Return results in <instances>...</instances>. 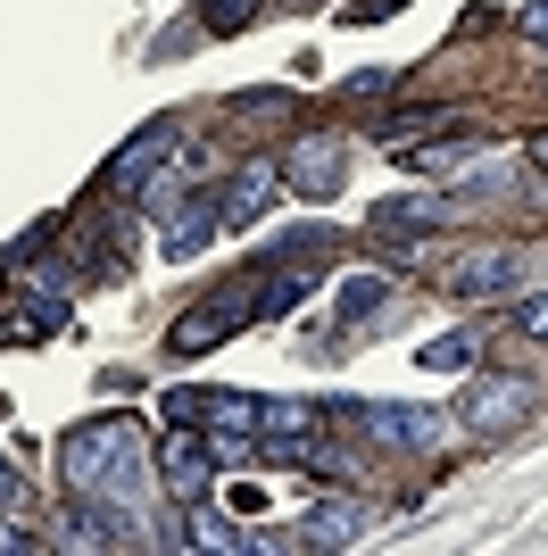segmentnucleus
Instances as JSON below:
<instances>
[{
    "instance_id": "423d86ee",
    "label": "nucleus",
    "mask_w": 548,
    "mask_h": 556,
    "mask_svg": "<svg viewBox=\"0 0 548 556\" xmlns=\"http://www.w3.org/2000/svg\"><path fill=\"white\" fill-rule=\"evenodd\" d=\"M358 424H365V441L415 448V457L440 441V416H433V407H399V399H374V407H358Z\"/></svg>"
},
{
    "instance_id": "39448f33",
    "label": "nucleus",
    "mask_w": 548,
    "mask_h": 556,
    "mask_svg": "<svg viewBox=\"0 0 548 556\" xmlns=\"http://www.w3.org/2000/svg\"><path fill=\"white\" fill-rule=\"evenodd\" d=\"M175 150H183V125H175V116L141 125V134H134V141H125V150L109 159V191H134V184H150V175H159V166L175 159Z\"/></svg>"
},
{
    "instance_id": "0eeeda50",
    "label": "nucleus",
    "mask_w": 548,
    "mask_h": 556,
    "mask_svg": "<svg viewBox=\"0 0 548 556\" xmlns=\"http://www.w3.org/2000/svg\"><path fill=\"white\" fill-rule=\"evenodd\" d=\"M524 275H532L524 250H474L465 266H449V291L457 300H499V291H515Z\"/></svg>"
},
{
    "instance_id": "412c9836",
    "label": "nucleus",
    "mask_w": 548,
    "mask_h": 556,
    "mask_svg": "<svg viewBox=\"0 0 548 556\" xmlns=\"http://www.w3.org/2000/svg\"><path fill=\"white\" fill-rule=\"evenodd\" d=\"M9 515H17V507H0V556H25V548H34V540H25L17 523H9Z\"/></svg>"
},
{
    "instance_id": "9d476101",
    "label": "nucleus",
    "mask_w": 548,
    "mask_h": 556,
    "mask_svg": "<svg viewBox=\"0 0 548 556\" xmlns=\"http://www.w3.org/2000/svg\"><path fill=\"white\" fill-rule=\"evenodd\" d=\"M216 232H225V200H191V208H175L166 216V257H200L208 241H216Z\"/></svg>"
},
{
    "instance_id": "b1692460",
    "label": "nucleus",
    "mask_w": 548,
    "mask_h": 556,
    "mask_svg": "<svg viewBox=\"0 0 548 556\" xmlns=\"http://www.w3.org/2000/svg\"><path fill=\"white\" fill-rule=\"evenodd\" d=\"M17 498H25V490H17V465L0 457V507H17Z\"/></svg>"
},
{
    "instance_id": "20e7f679",
    "label": "nucleus",
    "mask_w": 548,
    "mask_h": 556,
    "mask_svg": "<svg viewBox=\"0 0 548 556\" xmlns=\"http://www.w3.org/2000/svg\"><path fill=\"white\" fill-rule=\"evenodd\" d=\"M250 316H258V291H241V282H233V291H216V300L183 307V325L166 332V349H175V357H200V349L233 341V332L250 325Z\"/></svg>"
},
{
    "instance_id": "a211bd4d",
    "label": "nucleus",
    "mask_w": 548,
    "mask_h": 556,
    "mask_svg": "<svg viewBox=\"0 0 548 556\" xmlns=\"http://www.w3.org/2000/svg\"><path fill=\"white\" fill-rule=\"evenodd\" d=\"M166 416H175V424H200V416H208V391H191V382H175V391H166Z\"/></svg>"
},
{
    "instance_id": "6ab92c4d",
    "label": "nucleus",
    "mask_w": 548,
    "mask_h": 556,
    "mask_svg": "<svg viewBox=\"0 0 548 556\" xmlns=\"http://www.w3.org/2000/svg\"><path fill=\"white\" fill-rule=\"evenodd\" d=\"M515 325H524L532 341H548V291H532V300H515Z\"/></svg>"
},
{
    "instance_id": "f257e3e1",
    "label": "nucleus",
    "mask_w": 548,
    "mask_h": 556,
    "mask_svg": "<svg viewBox=\"0 0 548 556\" xmlns=\"http://www.w3.org/2000/svg\"><path fill=\"white\" fill-rule=\"evenodd\" d=\"M59 482L100 515L109 540H141L150 523V432L141 416H91L59 441Z\"/></svg>"
},
{
    "instance_id": "1a4fd4ad",
    "label": "nucleus",
    "mask_w": 548,
    "mask_h": 556,
    "mask_svg": "<svg viewBox=\"0 0 548 556\" xmlns=\"http://www.w3.org/2000/svg\"><path fill=\"white\" fill-rule=\"evenodd\" d=\"M274 191H283V166H274V159H250V166H241V175H233V191H225V232L258 225Z\"/></svg>"
},
{
    "instance_id": "f03ea898",
    "label": "nucleus",
    "mask_w": 548,
    "mask_h": 556,
    "mask_svg": "<svg viewBox=\"0 0 548 556\" xmlns=\"http://www.w3.org/2000/svg\"><path fill=\"white\" fill-rule=\"evenodd\" d=\"M532 407H540V382H524V374H482V382H465V399H457V416H465V432H474V441L515 432Z\"/></svg>"
},
{
    "instance_id": "f3484780",
    "label": "nucleus",
    "mask_w": 548,
    "mask_h": 556,
    "mask_svg": "<svg viewBox=\"0 0 548 556\" xmlns=\"http://www.w3.org/2000/svg\"><path fill=\"white\" fill-rule=\"evenodd\" d=\"M383 300H390V282H383V275H349V282H341V316H374Z\"/></svg>"
},
{
    "instance_id": "ddd939ff",
    "label": "nucleus",
    "mask_w": 548,
    "mask_h": 556,
    "mask_svg": "<svg viewBox=\"0 0 548 556\" xmlns=\"http://www.w3.org/2000/svg\"><path fill=\"white\" fill-rule=\"evenodd\" d=\"M482 150V125H457L449 141H399V159L415 166V175H440V166H465Z\"/></svg>"
},
{
    "instance_id": "5701e85b",
    "label": "nucleus",
    "mask_w": 548,
    "mask_h": 556,
    "mask_svg": "<svg viewBox=\"0 0 548 556\" xmlns=\"http://www.w3.org/2000/svg\"><path fill=\"white\" fill-rule=\"evenodd\" d=\"M524 34H532V42H548V0H532V9H524Z\"/></svg>"
},
{
    "instance_id": "6e6552de",
    "label": "nucleus",
    "mask_w": 548,
    "mask_h": 556,
    "mask_svg": "<svg viewBox=\"0 0 548 556\" xmlns=\"http://www.w3.org/2000/svg\"><path fill=\"white\" fill-rule=\"evenodd\" d=\"M208 473H216V448H208L200 432H175V441L159 448V482H166V498H200Z\"/></svg>"
},
{
    "instance_id": "aec40b11",
    "label": "nucleus",
    "mask_w": 548,
    "mask_h": 556,
    "mask_svg": "<svg viewBox=\"0 0 548 556\" xmlns=\"http://www.w3.org/2000/svg\"><path fill=\"white\" fill-rule=\"evenodd\" d=\"M250 9H258V0H208V25L233 34V25H250Z\"/></svg>"
},
{
    "instance_id": "9b49d317",
    "label": "nucleus",
    "mask_w": 548,
    "mask_h": 556,
    "mask_svg": "<svg viewBox=\"0 0 548 556\" xmlns=\"http://www.w3.org/2000/svg\"><path fill=\"white\" fill-rule=\"evenodd\" d=\"M349 540H365V498H324V507L308 515L299 548H349Z\"/></svg>"
},
{
    "instance_id": "2eb2a0df",
    "label": "nucleus",
    "mask_w": 548,
    "mask_h": 556,
    "mask_svg": "<svg viewBox=\"0 0 548 556\" xmlns=\"http://www.w3.org/2000/svg\"><path fill=\"white\" fill-rule=\"evenodd\" d=\"M308 282H316V266H308V257H299L291 275H266V282H258V325H274V316H291V307L308 300Z\"/></svg>"
},
{
    "instance_id": "f8f14e48",
    "label": "nucleus",
    "mask_w": 548,
    "mask_h": 556,
    "mask_svg": "<svg viewBox=\"0 0 548 556\" xmlns=\"http://www.w3.org/2000/svg\"><path fill=\"white\" fill-rule=\"evenodd\" d=\"M465 208H474V191H465V200H424V191H408V200H383L374 225L383 232H399V225H457Z\"/></svg>"
},
{
    "instance_id": "4be33fe9",
    "label": "nucleus",
    "mask_w": 548,
    "mask_h": 556,
    "mask_svg": "<svg viewBox=\"0 0 548 556\" xmlns=\"http://www.w3.org/2000/svg\"><path fill=\"white\" fill-rule=\"evenodd\" d=\"M390 9H399V0H358V9H349V25H383Z\"/></svg>"
},
{
    "instance_id": "dca6fc26",
    "label": "nucleus",
    "mask_w": 548,
    "mask_h": 556,
    "mask_svg": "<svg viewBox=\"0 0 548 556\" xmlns=\"http://www.w3.org/2000/svg\"><path fill=\"white\" fill-rule=\"evenodd\" d=\"M482 357V332L465 325V332H440V341H424V366L433 374H457V366H474Z\"/></svg>"
},
{
    "instance_id": "4468645a",
    "label": "nucleus",
    "mask_w": 548,
    "mask_h": 556,
    "mask_svg": "<svg viewBox=\"0 0 548 556\" xmlns=\"http://www.w3.org/2000/svg\"><path fill=\"white\" fill-rule=\"evenodd\" d=\"M183 523H191V532H183V548H216V556L258 548V540H250V532H233V515H216V507H191Z\"/></svg>"
},
{
    "instance_id": "7ed1b4c3",
    "label": "nucleus",
    "mask_w": 548,
    "mask_h": 556,
    "mask_svg": "<svg viewBox=\"0 0 548 556\" xmlns=\"http://www.w3.org/2000/svg\"><path fill=\"white\" fill-rule=\"evenodd\" d=\"M341 175H349L341 134H299L283 150V191H299V200H341Z\"/></svg>"
},
{
    "instance_id": "393cba45",
    "label": "nucleus",
    "mask_w": 548,
    "mask_h": 556,
    "mask_svg": "<svg viewBox=\"0 0 548 556\" xmlns=\"http://www.w3.org/2000/svg\"><path fill=\"white\" fill-rule=\"evenodd\" d=\"M540 166H548V141H540Z\"/></svg>"
}]
</instances>
